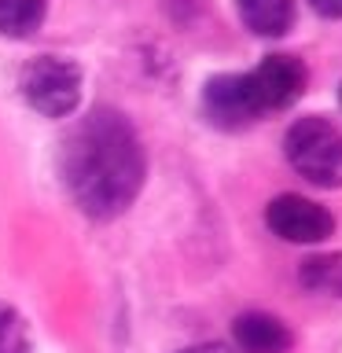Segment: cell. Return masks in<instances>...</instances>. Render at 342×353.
I'll list each match as a JSON object with an SVG mask.
<instances>
[{
	"label": "cell",
	"instance_id": "6da1fadb",
	"mask_svg": "<svg viewBox=\"0 0 342 353\" xmlns=\"http://www.w3.org/2000/svg\"><path fill=\"white\" fill-rule=\"evenodd\" d=\"M63 188L77 210L96 221H110L137 203L148 159L132 121L121 110L99 107L66 132L59 148Z\"/></svg>",
	"mask_w": 342,
	"mask_h": 353
},
{
	"label": "cell",
	"instance_id": "7a4b0ae2",
	"mask_svg": "<svg viewBox=\"0 0 342 353\" xmlns=\"http://www.w3.org/2000/svg\"><path fill=\"white\" fill-rule=\"evenodd\" d=\"M283 154L316 188H342V132L328 118H298L283 137Z\"/></svg>",
	"mask_w": 342,
	"mask_h": 353
},
{
	"label": "cell",
	"instance_id": "3957f363",
	"mask_svg": "<svg viewBox=\"0 0 342 353\" xmlns=\"http://www.w3.org/2000/svg\"><path fill=\"white\" fill-rule=\"evenodd\" d=\"M22 99L44 118H66L81 99V70L59 55H37L19 74Z\"/></svg>",
	"mask_w": 342,
	"mask_h": 353
},
{
	"label": "cell",
	"instance_id": "277c9868",
	"mask_svg": "<svg viewBox=\"0 0 342 353\" xmlns=\"http://www.w3.org/2000/svg\"><path fill=\"white\" fill-rule=\"evenodd\" d=\"M203 110L221 129H247L265 110L250 85V74H217L203 88Z\"/></svg>",
	"mask_w": 342,
	"mask_h": 353
},
{
	"label": "cell",
	"instance_id": "5b68a950",
	"mask_svg": "<svg viewBox=\"0 0 342 353\" xmlns=\"http://www.w3.org/2000/svg\"><path fill=\"white\" fill-rule=\"evenodd\" d=\"M265 225L283 243H324L335 232V217L302 195H276L265 206Z\"/></svg>",
	"mask_w": 342,
	"mask_h": 353
},
{
	"label": "cell",
	"instance_id": "8992f818",
	"mask_svg": "<svg viewBox=\"0 0 342 353\" xmlns=\"http://www.w3.org/2000/svg\"><path fill=\"white\" fill-rule=\"evenodd\" d=\"M305 81H309V70L298 55H287V52H276V55H265V59L250 70V85L258 92V103L261 110H287L298 96L305 92Z\"/></svg>",
	"mask_w": 342,
	"mask_h": 353
},
{
	"label": "cell",
	"instance_id": "52a82bcc",
	"mask_svg": "<svg viewBox=\"0 0 342 353\" xmlns=\"http://www.w3.org/2000/svg\"><path fill=\"white\" fill-rule=\"evenodd\" d=\"M232 339H236L239 353H291V346H294L291 327H287L280 316L258 313V309L236 316V324H232Z\"/></svg>",
	"mask_w": 342,
	"mask_h": 353
},
{
	"label": "cell",
	"instance_id": "ba28073f",
	"mask_svg": "<svg viewBox=\"0 0 342 353\" xmlns=\"http://www.w3.org/2000/svg\"><path fill=\"white\" fill-rule=\"evenodd\" d=\"M236 11L258 37H283L294 26V0H236Z\"/></svg>",
	"mask_w": 342,
	"mask_h": 353
},
{
	"label": "cell",
	"instance_id": "9c48e42d",
	"mask_svg": "<svg viewBox=\"0 0 342 353\" xmlns=\"http://www.w3.org/2000/svg\"><path fill=\"white\" fill-rule=\"evenodd\" d=\"M298 283L313 294L342 298V254H316V258H305L302 269H298Z\"/></svg>",
	"mask_w": 342,
	"mask_h": 353
},
{
	"label": "cell",
	"instance_id": "30bf717a",
	"mask_svg": "<svg viewBox=\"0 0 342 353\" xmlns=\"http://www.w3.org/2000/svg\"><path fill=\"white\" fill-rule=\"evenodd\" d=\"M48 15V0H0V33L4 37H33Z\"/></svg>",
	"mask_w": 342,
	"mask_h": 353
},
{
	"label": "cell",
	"instance_id": "8fae6325",
	"mask_svg": "<svg viewBox=\"0 0 342 353\" xmlns=\"http://www.w3.org/2000/svg\"><path fill=\"white\" fill-rule=\"evenodd\" d=\"M0 353H33L26 316L8 302H0Z\"/></svg>",
	"mask_w": 342,
	"mask_h": 353
},
{
	"label": "cell",
	"instance_id": "7c38bea8",
	"mask_svg": "<svg viewBox=\"0 0 342 353\" xmlns=\"http://www.w3.org/2000/svg\"><path fill=\"white\" fill-rule=\"evenodd\" d=\"M309 8L320 19H342V0H309Z\"/></svg>",
	"mask_w": 342,
	"mask_h": 353
},
{
	"label": "cell",
	"instance_id": "4fadbf2b",
	"mask_svg": "<svg viewBox=\"0 0 342 353\" xmlns=\"http://www.w3.org/2000/svg\"><path fill=\"white\" fill-rule=\"evenodd\" d=\"M181 353H232L228 346H214V342H206V346H188Z\"/></svg>",
	"mask_w": 342,
	"mask_h": 353
},
{
	"label": "cell",
	"instance_id": "5bb4252c",
	"mask_svg": "<svg viewBox=\"0 0 342 353\" xmlns=\"http://www.w3.org/2000/svg\"><path fill=\"white\" fill-rule=\"evenodd\" d=\"M339 103H342V85H339Z\"/></svg>",
	"mask_w": 342,
	"mask_h": 353
}]
</instances>
